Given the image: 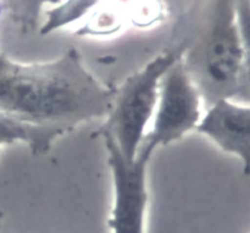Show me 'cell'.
I'll use <instances>...</instances> for the list:
<instances>
[{
  "mask_svg": "<svg viewBox=\"0 0 250 233\" xmlns=\"http://www.w3.org/2000/svg\"><path fill=\"white\" fill-rule=\"evenodd\" d=\"M116 88L97 80L77 49L46 63H16L0 53V111L37 126L68 133L78 125L104 119Z\"/></svg>",
  "mask_w": 250,
  "mask_h": 233,
  "instance_id": "6da1fadb",
  "label": "cell"
},
{
  "mask_svg": "<svg viewBox=\"0 0 250 233\" xmlns=\"http://www.w3.org/2000/svg\"><path fill=\"white\" fill-rule=\"evenodd\" d=\"M168 42L183 48L181 61L205 109L217 100L238 99L243 46L236 0H193Z\"/></svg>",
  "mask_w": 250,
  "mask_h": 233,
  "instance_id": "7a4b0ae2",
  "label": "cell"
},
{
  "mask_svg": "<svg viewBox=\"0 0 250 233\" xmlns=\"http://www.w3.org/2000/svg\"><path fill=\"white\" fill-rule=\"evenodd\" d=\"M182 55V46L168 42L159 55L127 77L116 88L111 109L93 137H110L125 158L133 160L153 120L161 78Z\"/></svg>",
  "mask_w": 250,
  "mask_h": 233,
  "instance_id": "3957f363",
  "label": "cell"
},
{
  "mask_svg": "<svg viewBox=\"0 0 250 233\" xmlns=\"http://www.w3.org/2000/svg\"><path fill=\"white\" fill-rule=\"evenodd\" d=\"M102 138L107 151V165L111 170L114 186V205L107 226L112 233H146L149 199L146 171L155 148L143 142L136 158L128 160L114 139L110 137Z\"/></svg>",
  "mask_w": 250,
  "mask_h": 233,
  "instance_id": "277c9868",
  "label": "cell"
},
{
  "mask_svg": "<svg viewBox=\"0 0 250 233\" xmlns=\"http://www.w3.org/2000/svg\"><path fill=\"white\" fill-rule=\"evenodd\" d=\"M202 104L197 87L178 60L161 78L158 104L143 142L156 149L197 129L202 120Z\"/></svg>",
  "mask_w": 250,
  "mask_h": 233,
  "instance_id": "5b68a950",
  "label": "cell"
},
{
  "mask_svg": "<svg viewBox=\"0 0 250 233\" xmlns=\"http://www.w3.org/2000/svg\"><path fill=\"white\" fill-rule=\"evenodd\" d=\"M221 150L233 154L243 164V173L250 177V105L221 99L208 107L197 127Z\"/></svg>",
  "mask_w": 250,
  "mask_h": 233,
  "instance_id": "8992f818",
  "label": "cell"
},
{
  "mask_svg": "<svg viewBox=\"0 0 250 233\" xmlns=\"http://www.w3.org/2000/svg\"><path fill=\"white\" fill-rule=\"evenodd\" d=\"M63 134L65 132L56 127L37 126L0 111V150L2 147L22 142L33 155L41 156L48 153L54 142Z\"/></svg>",
  "mask_w": 250,
  "mask_h": 233,
  "instance_id": "52a82bcc",
  "label": "cell"
},
{
  "mask_svg": "<svg viewBox=\"0 0 250 233\" xmlns=\"http://www.w3.org/2000/svg\"><path fill=\"white\" fill-rule=\"evenodd\" d=\"M126 11L122 0H104L78 26L75 32L80 37L107 38L127 26Z\"/></svg>",
  "mask_w": 250,
  "mask_h": 233,
  "instance_id": "ba28073f",
  "label": "cell"
},
{
  "mask_svg": "<svg viewBox=\"0 0 250 233\" xmlns=\"http://www.w3.org/2000/svg\"><path fill=\"white\" fill-rule=\"evenodd\" d=\"M102 1L104 0H61L54 9L45 12L46 20L42 24L41 34L82 23Z\"/></svg>",
  "mask_w": 250,
  "mask_h": 233,
  "instance_id": "9c48e42d",
  "label": "cell"
},
{
  "mask_svg": "<svg viewBox=\"0 0 250 233\" xmlns=\"http://www.w3.org/2000/svg\"><path fill=\"white\" fill-rule=\"evenodd\" d=\"M124 4L127 23L134 28L150 29L166 19L163 0H126Z\"/></svg>",
  "mask_w": 250,
  "mask_h": 233,
  "instance_id": "30bf717a",
  "label": "cell"
},
{
  "mask_svg": "<svg viewBox=\"0 0 250 233\" xmlns=\"http://www.w3.org/2000/svg\"><path fill=\"white\" fill-rule=\"evenodd\" d=\"M4 11L21 33H31L38 28L42 11L49 0H1Z\"/></svg>",
  "mask_w": 250,
  "mask_h": 233,
  "instance_id": "8fae6325",
  "label": "cell"
},
{
  "mask_svg": "<svg viewBox=\"0 0 250 233\" xmlns=\"http://www.w3.org/2000/svg\"><path fill=\"white\" fill-rule=\"evenodd\" d=\"M236 7L243 46L241 87L237 102L250 103V0H236Z\"/></svg>",
  "mask_w": 250,
  "mask_h": 233,
  "instance_id": "7c38bea8",
  "label": "cell"
},
{
  "mask_svg": "<svg viewBox=\"0 0 250 233\" xmlns=\"http://www.w3.org/2000/svg\"><path fill=\"white\" fill-rule=\"evenodd\" d=\"M4 12V6H2V1L0 0V19H1V15Z\"/></svg>",
  "mask_w": 250,
  "mask_h": 233,
  "instance_id": "4fadbf2b",
  "label": "cell"
},
{
  "mask_svg": "<svg viewBox=\"0 0 250 233\" xmlns=\"http://www.w3.org/2000/svg\"><path fill=\"white\" fill-rule=\"evenodd\" d=\"M2 219H4V212H0V227H1V222H2Z\"/></svg>",
  "mask_w": 250,
  "mask_h": 233,
  "instance_id": "5bb4252c",
  "label": "cell"
},
{
  "mask_svg": "<svg viewBox=\"0 0 250 233\" xmlns=\"http://www.w3.org/2000/svg\"><path fill=\"white\" fill-rule=\"evenodd\" d=\"M61 0H49V4H58V2H60Z\"/></svg>",
  "mask_w": 250,
  "mask_h": 233,
  "instance_id": "9a60e30c",
  "label": "cell"
}]
</instances>
